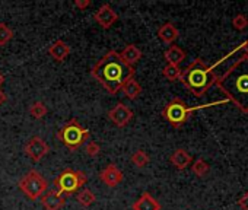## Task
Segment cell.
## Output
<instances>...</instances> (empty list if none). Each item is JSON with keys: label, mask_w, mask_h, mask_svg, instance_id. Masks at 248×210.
<instances>
[{"label": "cell", "mask_w": 248, "mask_h": 210, "mask_svg": "<svg viewBox=\"0 0 248 210\" xmlns=\"http://www.w3.org/2000/svg\"><path fill=\"white\" fill-rule=\"evenodd\" d=\"M57 137L69 151L74 152L89 140V130L82 127L76 118H72L61 126L57 131Z\"/></svg>", "instance_id": "4"}, {"label": "cell", "mask_w": 248, "mask_h": 210, "mask_svg": "<svg viewBox=\"0 0 248 210\" xmlns=\"http://www.w3.org/2000/svg\"><path fill=\"white\" fill-rule=\"evenodd\" d=\"M203 107H209V105H202V107H187V104L181 99V98H174L171 99L167 105L163 107L162 110V117L167 120L173 127L175 128H180L183 127L187 120L190 118L191 112L199 110V108H203Z\"/></svg>", "instance_id": "5"}, {"label": "cell", "mask_w": 248, "mask_h": 210, "mask_svg": "<svg viewBox=\"0 0 248 210\" xmlns=\"http://www.w3.org/2000/svg\"><path fill=\"white\" fill-rule=\"evenodd\" d=\"M70 47H69V44H66L63 40H57V41H54L51 45H50V48H48V54L56 60V61H64L67 57H69V54H70Z\"/></svg>", "instance_id": "16"}, {"label": "cell", "mask_w": 248, "mask_h": 210, "mask_svg": "<svg viewBox=\"0 0 248 210\" xmlns=\"http://www.w3.org/2000/svg\"><path fill=\"white\" fill-rule=\"evenodd\" d=\"M94 19L97 21V24L102 28V29H110L117 21H118V15L117 12L107 3L102 5L94 15Z\"/></svg>", "instance_id": "10"}, {"label": "cell", "mask_w": 248, "mask_h": 210, "mask_svg": "<svg viewBox=\"0 0 248 210\" xmlns=\"http://www.w3.org/2000/svg\"><path fill=\"white\" fill-rule=\"evenodd\" d=\"M41 204L44 210H60L66 204V198L56 190H48L41 196Z\"/></svg>", "instance_id": "12"}, {"label": "cell", "mask_w": 248, "mask_h": 210, "mask_svg": "<svg viewBox=\"0 0 248 210\" xmlns=\"http://www.w3.org/2000/svg\"><path fill=\"white\" fill-rule=\"evenodd\" d=\"M170 162L180 171L189 168L193 162V158L191 155L186 151V149H175L173 152V155L170 156Z\"/></svg>", "instance_id": "15"}, {"label": "cell", "mask_w": 248, "mask_h": 210, "mask_svg": "<svg viewBox=\"0 0 248 210\" xmlns=\"http://www.w3.org/2000/svg\"><path fill=\"white\" fill-rule=\"evenodd\" d=\"M118 54H120V57L123 58V61H124L126 64L131 66V67H133V66L142 58V56H143L142 50H140L136 44H129V45H126Z\"/></svg>", "instance_id": "17"}, {"label": "cell", "mask_w": 248, "mask_h": 210, "mask_svg": "<svg viewBox=\"0 0 248 210\" xmlns=\"http://www.w3.org/2000/svg\"><path fill=\"white\" fill-rule=\"evenodd\" d=\"M74 6L79 9V11H84V9H87L88 6H91V0H74Z\"/></svg>", "instance_id": "29"}, {"label": "cell", "mask_w": 248, "mask_h": 210, "mask_svg": "<svg viewBox=\"0 0 248 210\" xmlns=\"http://www.w3.org/2000/svg\"><path fill=\"white\" fill-rule=\"evenodd\" d=\"M123 172H121V169L116 165V164H110V165H107L102 171H101V174H100V180L107 185V187H111V188H114V187H117L121 181H123Z\"/></svg>", "instance_id": "11"}, {"label": "cell", "mask_w": 248, "mask_h": 210, "mask_svg": "<svg viewBox=\"0 0 248 210\" xmlns=\"http://www.w3.org/2000/svg\"><path fill=\"white\" fill-rule=\"evenodd\" d=\"M238 110L248 114V56H241L215 84Z\"/></svg>", "instance_id": "2"}, {"label": "cell", "mask_w": 248, "mask_h": 210, "mask_svg": "<svg viewBox=\"0 0 248 210\" xmlns=\"http://www.w3.org/2000/svg\"><path fill=\"white\" fill-rule=\"evenodd\" d=\"M134 67L126 64L114 50L104 54L102 58L91 69V76L97 79L110 95H116L121 89L123 84L127 79L134 78Z\"/></svg>", "instance_id": "1"}, {"label": "cell", "mask_w": 248, "mask_h": 210, "mask_svg": "<svg viewBox=\"0 0 248 210\" xmlns=\"http://www.w3.org/2000/svg\"><path fill=\"white\" fill-rule=\"evenodd\" d=\"M108 118L117 127H126L133 120V111L123 102H118L108 111Z\"/></svg>", "instance_id": "9"}, {"label": "cell", "mask_w": 248, "mask_h": 210, "mask_svg": "<svg viewBox=\"0 0 248 210\" xmlns=\"http://www.w3.org/2000/svg\"><path fill=\"white\" fill-rule=\"evenodd\" d=\"M130 161L134 164V167H137V168H145V167L150 162V158H149V155H147L145 151L139 149V151H136V152L131 155Z\"/></svg>", "instance_id": "24"}, {"label": "cell", "mask_w": 248, "mask_h": 210, "mask_svg": "<svg viewBox=\"0 0 248 210\" xmlns=\"http://www.w3.org/2000/svg\"><path fill=\"white\" fill-rule=\"evenodd\" d=\"M218 81V75L212 66H207L202 58L191 61L181 73L180 82L197 98H202Z\"/></svg>", "instance_id": "3"}, {"label": "cell", "mask_w": 248, "mask_h": 210, "mask_svg": "<svg viewBox=\"0 0 248 210\" xmlns=\"http://www.w3.org/2000/svg\"><path fill=\"white\" fill-rule=\"evenodd\" d=\"M14 38V31L6 25V24H0V45H6L11 40Z\"/></svg>", "instance_id": "25"}, {"label": "cell", "mask_w": 248, "mask_h": 210, "mask_svg": "<svg viewBox=\"0 0 248 210\" xmlns=\"http://www.w3.org/2000/svg\"><path fill=\"white\" fill-rule=\"evenodd\" d=\"M47 112H48V110H47L45 104L41 102V101L32 102L31 107H29V114H31V117L35 118V120H41L43 117H45Z\"/></svg>", "instance_id": "23"}, {"label": "cell", "mask_w": 248, "mask_h": 210, "mask_svg": "<svg viewBox=\"0 0 248 210\" xmlns=\"http://www.w3.org/2000/svg\"><path fill=\"white\" fill-rule=\"evenodd\" d=\"M76 200H77V203H79L82 207H89V206H92V204L95 203L97 197H95V194H94L89 188H84L82 191L77 193Z\"/></svg>", "instance_id": "20"}, {"label": "cell", "mask_w": 248, "mask_h": 210, "mask_svg": "<svg viewBox=\"0 0 248 210\" xmlns=\"http://www.w3.org/2000/svg\"><path fill=\"white\" fill-rule=\"evenodd\" d=\"M6 99H8V98H6V94H5L2 89H0V105L5 104V102H6Z\"/></svg>", "instance_id": "30"}, {"label": "cell", "mask_w": 248, "mask_h": 210, "mask_svg": "<svg viewBox=\"0 0 248 210\" xmlns=\"http://www.w3.org/2000/svg\"><path fill=\"white\" fill-rule=\"evenodd\" d=\"M180 37V31L173 22H167L158 29V38L165 44H173Z\"/></svg>", "instance_id": "14"}, {"label": "cell", "mask_w": 248, "mask_h": 210, "mask_svg": "<svg viewBox=\"0 0 248 210\" xmlns=\"http://www.w3.org/2000/svg\"><path fill=\"white\" fill-rule=\"evenodd\" d=\"M238 206L241 207V210H248V190L238 200Z\"/></svg>", "instance_id": "28"}, {"label": "cell", "mask_w": 248, "mask_h": 210, "mask_svg": "<svg viewBox=\"0 0 248 210\" xmlns=\"http://www.w3.org/2000/svg\"><path fill=\"white\" fill-rule=\"evenodd\" d=\"M24 152H25V155H27L31 161L40 162L45 155H48L50 146L45 143V140H44L43 137L35 136V137L29 139L28 142H27V145L24 146Z\"/></svg>", "instance_id": "8"}, {"label": "cell", "mask_w": 248, "mask_h": 210, "mask_svg": "<svg viewBox=\"0 0 248 210\" xmlns=\"http://www.w3.org/2000/svg\"><path fill=\"white\" fill-rule=\"evenodd\" d=\"M241 45H242V50L245 51V56H248V40H247V41H244Z\"/></svg>", "instance_id": "31"}, {"label": "cell", "mask_w": 248, "mask_h": 210, "mask_svg": "<svg viewBox=\"0 0 248 210\" xmlns=\"http://www.w3.org/2000/svg\"><path fill=\"white\" fill-rule=\"evenodd\" d=\"M120 91H123V94H124V97H126L127 99L134 101V99L139 98V95L142 94V86L139 85V82H137L134 78H130V79H127V81L123 84V86H121Z\"/></svg>", "instance_id": "19"}, {"label": "cell", "mask_w": 248, "mask_h": 210, "mask_svg": "<svg viewBox=\"0 0 248 210\" xmlns=\"http://www.w3.org/2000/svg\"><path fill=\"white\" fill-rule=\"evenodd\" d=\"M163 58L167 60L168 64L180 66L184 61V58H186V51L181 47H178V45H171L168 50H165Z\"/></svg>", "instance_id": "18"}, {"label": "cell", "mask_w": 248, "mask_h": 210, "mask_svg": "<svg viewBox=\"0 0 248 210\" xmlns=\"http://www.w3.org/2000/svg\"><path fill=\"white\" fill-rule=\"evenodd\" d=\"M183 73V69H180V66H173V64H167L162 69V75L165 79H168L170 82H175L180 81Z\"/></svg>", "instance_id": "21"}, {"label": "cell", "mask_w": 248, "mask_h": 210, "mask_svg": "<svg viewBox=\"0 0 248 210\" xmlns=\"http://www.w3.org/2000/svg\"><path fill=\"white\" fill-rule=\"evenodd\" d=\"M3 84H5V76H3L2 73H0V88H2Z\"/></svg>", "instance_id": "32"}, {"label": "cell", "mask_w": 248, "mask_h": 210, "mask_svg": "<svg viewBox=\"0 0 248 210\" xmlns=\"http://www.w3.org/2000/svg\"><path fill=\"white\" fill-rule=\"evenodd\" d=\"M131 210H160V204L150 193H143L131 206Z\"/></svg>", "instance_id": "13"}, {"label": "cell", "mask_w": 248, "mask_h": 210, "mask_svg": "<svg viewBox=\"0 0 248 210\" xmlns=\"http://www.w3.org/2000/svg\"><path fill=\"white\" fill-rule=\"evenodd\" d=\"M85 152H87L88 156L97 158L101 154V146L95 142V140H91V142H88L87 146H85Z\"/></svg>", "instance_id": "27"}, {"label": "cell", "mask_w": 248, "mask_h": 210, "mask_svg": "<svg viewBox=\"0 0 248 210\" xmlns=\"http://www.w3.org/2000/svg\"><path fill=\"white\" fill-rule=\"evenodd\" d=\"M232 27H233L236 31H244V29H247V28H248V18H247V15H244V14L235 15L233 19H232Z\"/></svg>", "instance_id": "26"}, {"label": "cell", "mask_w": 248, "mask_h": 210, "mask_svg": "<svg viewBox=\"0 0 248 210\" xmlns=\"http://www.w3.org/2000/svg\"><path fill=\"white\" fill-rule=\"evenodd\" d=\"M88 182V177L82 171L64 169L56 180H54V190L61 196H72L80 187H84Z\"/></svg>", "instance_id": "6"}, {"label": "cell", "mask_w": 248, "mask_h": 210, "mask_svg": "<svg viewBox=\"0 0 248 210\" xmlns=\"http://www.w3.org/2000/svg\"><path fill=\"white\" fill-rule=\"evenodd\" d=\"M191 171H193V174H194L196 177L203 178V177H206V175L210 172V165H209L204 159L199 158V159H196L194 162H191Z\"/></svg>", "instance_id": "22"}, {"label": "cell", "mask_w": 248, "mask_h": 210, "mask_svg": "<svg viewBox=\"0 0 248 210\" xmlns=\"http://www.w3.org/2000/svg\"><path fill=\"white\" fill-rule=\"evenodd\" d=\"M47 181L45 178L35 169H31L28 174H25L19 180V190L29 198V200H37L41 198V196L47 191Z\"/></svg>", "instance_id": "7"}]
</instances>
